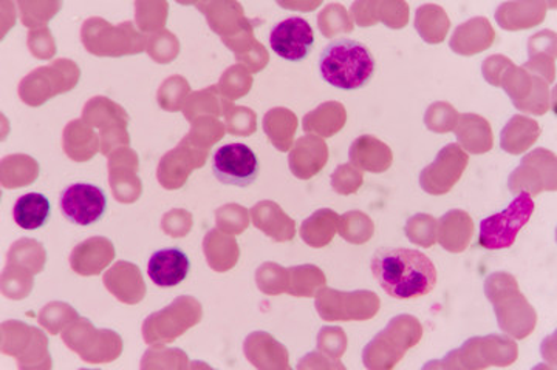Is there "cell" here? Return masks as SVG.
I'll return each mask as SVG.
<instances>
[{
  "label": "cell",
  "instance_id": "obj_2",
  "mask_svg": "<svg viewBox=\"0 0 557 370\" xmlns=\"http://www.w3.org/2000/svg\"><path fill=\"white\" fill-rule=\"evenodd\" d=\"M321 78L329 86L344 91L361 90L375 75L376 61L372 51L359 40L333 39L322 50L318 64Z\"/></svg>",
  "mask_w": 557,
  "mask_h": 370
},
{
  "label": "cell",
  "instance_id": "obj_6",
  "mask_svg": "<svg viewBox=\"0 0 557 370\" xmlns=\"http://www.w3.org/2000/svg\"><path fill=\"white\" fill-rule=\"evenodd\" d=\"M314 46V31L310 22L293 16L278 22L270 33V47L278 58L300 62L310 56Z\"/></svg>",
  "mask_w": 557,
  "mask_h": 370
},
{
  "label": "cell",
  "instance_id": "obj_1",
  "mask_svg": "<svg viewBox=\"0 0 557 370\" xmlns=\"http://www.w3.org/2000/svg\"><path fill=\"white\" fill-rule=\"evenodd\" d=\"M373 277L395 299L426 296L437 284V269L431 258L416 248H381L370 263Z\"/></svg>",
  "mask_w": 557,
  "mask_h": 370
},
{
  "label": "cell",
  "instance_id": "obj_8",
  "mask_svg": "<svg viewBox=\"0 0 557 370\" xmlns=\"http://www.w3.org/2000/svg\"><path fill=\"white\" fill-rule=\"evenodd\" d=\"M51 215L49 197L42 193H27L14 203V222L24 230H38L47 225Z\"/></svg>",
  "mask_w": 557,
  "mask_h": 370
},
{
  "label": "cell",
  "instance_id": "obj_3",
  "mask_svg": "<svg viewBox=\"0 0 557 370\" xmlns=\"http://www.w3.org/2000/svg\"><path fill=\"white\" fill-rule=\"evenodd\" d=\"M533 197L522 192L500 214L487 216L480 222L479 244L486 251H502L515 244L520 230L523 229L534 214Z\"/></svg>",
  "mask_w": 557,
  "mask_h": 370
},
{
  "label": "cell",
  "instance_id": "obj_5",
  "mask_svg": "<svg viewBox=\"0 0 557 370\" xmlns=\"http://www.w3.org/2000/svg\"><path fill=\"white\" fill-rule=\"evenodd\" d=\"M60 208L64 218L75 226H91L108 210V197L98 186L78 182L62 190Z\"/></svg>",
  "mask_w": 557,
  "mask_h": 370
},
{
  "label": "cell",
  "instance_id": "obj_7",
  "mask_svg": "<svg viewBox=\"0 0 557 370\" xmlns=\"http://www.w3.org/2000/svg\"><path fill=\"white\" fill-rule=\"evenodd\" d=\"M190 263L188 255L180 248H163L149 258L150 280L159 288H175L188 278Z\"/></svg>",
  "mask_w": 557,
  "mask_h": 370
},
{
  "label": "cell",
  "instance_id": "obj_4",
  "mask_svg": "<svg viewBox=\"0 0 557 370\" xmlns=\"http://www.w3.org/2000/svg\"><path fill=\"white\" fill-rule=\"evenodd\" d=\"M212 174L225 186L249 187L258 181L260 174L259 157L248 145H223L212 157Z\"/></svg>",
  "mask_w": 557,
  "mask_h": 370
}]
</instances>
